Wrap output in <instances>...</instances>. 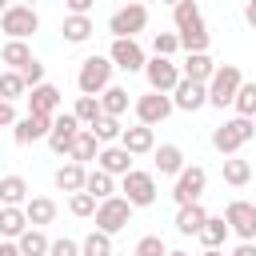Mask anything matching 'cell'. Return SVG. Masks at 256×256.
Instances as JSON below:
<instances>
[{"label": "cell", "instance_id": "cell-56", "mask_svg": "<svg viewBox=\"0 0 256 256\" xmlns=\"http://www.w3.org/2000/svg\"><path fill=\"white\" fill-rule=\"evenodd\" d=\"M252 120H256V116H252Z\"/></svg>", "mask_w": 256, "mask_h": 256}, {"label": "cell", "instance_id": "cell-24", "mask_svg": "<svg viewBox=\"0 0 256 256\" xmlns=\"http://www.w3.org/2000/svg\"><path fill=\"white\" fill-rule=\"evenodd\" d=\"M84 176H88V164H76V160H68V164H60V168H56L52 184H56L60 192H80V188H84Z\"/></svg>", "mask_w": 256, "mask_h": 256}, {"label": "cell", "instance_id": "cell-20", "mask_svg": "<svg viewBox=\"0 0 256 256\" xmlns=\"http://www.w3.org/2000/svg\"><path fill=\"white\" fill-rule=\"evenodd\" d=\"M152 164H156V176H176L184 168V148L180 144H156L152 148Z\"/></svg>", "mask_w": 256, "mask_h": 256}, {"label": "cell", "instance_id": "cell-36", "mask_svg": "<svg viewBox=\"0 0 256 256\" xmlns=\"http://www.w3.org/2000/svg\"><path fill=\"white\" fill-rule=\"evenodd\" d=\"M24 92H28V84H24V76H20L16 68H4V72H0V96L16 104V100H24Z\"/></svg>", "mask_w": 256, "mask_h": 256}, {"label": "cell", "instance_id": "cell-5", "mask_svg": "<svg viewBox=\"0 0 256 256\" xmlns=\"http://www.w3.org/2000/svg\"><path fill=\"white\" fill-rule=\"evenodd\" d=\"M116 192L132 204V208H148L156 204V172H144V168H128L116 184Z\"/></svg>", "mask_w": 256, "mask_h": 256}, {"label": "cell", "instance_id": "cell-53", "mask_svg": "<svg viewBox=\"0 0 256 256\" xmlns=\"http://www.w3.org/2000/svg\"><path fill=\"white\" fill-rule=\"evenodd\" d=\"M8 4H12V0H0V12H4V8H8Z\"/></svg>", "mask_w": 256, "mask_h": 256}, {"label": "cell", "instance_id": "cell-39", "mask_svg": "<svg viewBox=\"0 0 256 256\" xmlns=\"http://www.w3.org/2000/svg\"><path fill=\"white\" fill-rule=\"evenodd\" d=\"M232 108H236V116H256V80H244V84L236 88Z\"/></svg>", "mask_w": 256, "mask_h": 256}, {"label": "cell", "instance_id": "cell-15", "mask_svg": "<svg viewBox=\"0 0 256 256\" xmlns=\"http://www.w3.org/2000/svg\"><path fill=\"white\" fill-rule=\"evenodd\" d=\"M48 128H52V116L28 112V116H16V124H12V140H16V144H36V140L48 136Z\"/></svg>", "mask_w": 256, "mask_h": 256}, {"label": "cell", "instance_id": "cell-33", "mask_svg": "<svg viewBox=\"0 0 256 256\" xmlns=\"http://www.w3.org/2000/svg\"><path fill=\"white\" fill-rule=\"evenodd\" d=\"M176 36H180V48H184V52H208V44H212V36H208L204 20H200V24H192V28H180Z\"/></svg>", "mask_w": 256, "mask_h": 256}, {"label": "cell", "instance_id": "cell-10", "mask_svg": "<svg viewBox=\"0 0 256 256\" xmlns=\"http://www.w3.org/2000/svg\"><path fill=\"white\" fill-rule=\"evenodd\" d=\"M108 60L120 68V72H144V48L136 44V36H112V44H108Z\"/></svg>", "mask_w": 256, "mask_h": 256}, {"label": "cell", "instance_id": "cell-55", "mask_svg": "<svg viewBox=\"0 0 256 256\" xmlns=\"http://www.w3.org/2000/svg\"><path fill=\"white\" fill-rule=\"evenodd\" d=\"M140 4H152V0H140Z\"/></svg>", "mask_w": 256, "mask_h": 256}, {"label": "cell", "instance_id": "cell-40", "mask_svg": "<svg viewBox=\"0 0 256 256\" xmlns=\"http://www.w3.org/2000/svg\"><path fill=\"white\" fill-rule=\"evenodd\" d=\"M120 132H124L120 116H100V120L92 124V136H96L100 144H116V140H120Z\"/></svg>", "mask_w": 256, "mask_h": 256}, {"label": "cell", "instance_id": "cell-4", "mask_svg": "<svg viewBox=\"0 0 256 256\" xmlns=\"http://www.w3.org/2000/svg\"><path fill=\"white\" fill-rule=\"evenodd\" d=\"M240 84H244V72H240L236 64H216V72H212L208 84H204V88H208V104L220 108V112L232 108V96H236Z\"/></svg>", "mask_w": 256, "mask_h": 256}, {"label": "cell", "instance_id": "cell-54", "mask_svg": "<svg viewBox=\"0 0 256 256\" xmlns=\"http://www.w3.org/2000/svg\"><path fill=\"white\" fill-rule=\"evenodd\" d=\"M160 4H176V0H160Z\"/></svg>", "mask_w": 256, "mask_h": 256}, {"label": "cell", "instance_id": "cell-1", "mask_svg": "<svg viewBox=\"0 0 256 256\" xmlns=\"http://www.w3.org/2000/svg\"><path fill=\"white\" fill-rule=\"evenodd\" d=\"M252 136H256V120H252V116H228L224 124L212 128V148H216L220 156H236Z\"/></svg>", "mask_w": 256, "mask_h": 256}, {"label": "cell", "instance_id": "cell-45", "mask_svg": "<svg viewBox=\"0 0 256 256\" xmlns=\"http://www.w3.org/2000/svg\"><path fill=\"white\" fill-rule=\"evenodd\" d=\"M20 76H24V84H28V88H36V84H44V64L32 56V60L20 68Z\"/></svg>", "mask_w": 256, "mask_h": 256}, {"label": "cell", "instance_id": "cell-41", "mask_svg": "<svg viewBox=\"0 0 256 256\" xmlns=\"http://www.w3.org/2000/svg\"><path fill=\"white\" fill-rule=\"evenodd\" d=\"M68 212H72V216H80V220H88V216L96 212V196H92V192H84V188H80V192H68Z\"/></svg>", "mask_w": 256, "mask_h": 256}, {"label": "cell", "instance_id": "cell-52", "mask_svg": "<svg viewBox=\"0 0 256 256\" xmlns=\"http://www.w3.org/2000/svg\"><path fill=\"white\" fill-rule=\"evenodd\" d=\"M200 256H224V248H204Z\"/></svg>", "mask_w": 256, "mask_h": 256}, {"label": "cell", "instance_id": "cell-46", "mask_svg": "<svg viewBox=\"0 0 256 256\" xmlns=\"http://www.w3.org/2000/svg\"><path fill=\"white\" fill-rule=\"evenodd\" d=\"M12 124H16V108H12V100L0 96V128H12Z\"/></svg>", "mask_w": 256, "mask_h": 256}, {"label": "cell", "instance_id": "cell-29", "mask_svg": "<svg viewBox=\"0 0 256 256\" xmlns=\"http://www.w3.org/2000/svg\"><path fill=\"white\" fill-rule=\"evenodd\" d=\"M196 236H200V244H204V248H224V240H228L232 232H228V220H224V216H208V220L200 224V232H196Z\"/></svg>", "mask_w": 256, "mask_h": 256}, {"label": "cell", "instance_id": "cell-27", "mask_svg": "<svg viewBox=\"0 0 256 256\" xmlns=\"http://www.w3.org/2000/svg\"><path fill=\"white\" fill-rule=\"evenodd\" d=\"M132 108V100H128V88H120V84H108L104 92H100V112L104 116H124Z\"/></svg>", "mask_w": 256, "mask_h": 256}, {"label": "cell", "instance_id": "cell-23", "mask_svg": "<svg viewBox=\"0 0 256 256\" xmlns=\"http://www.w3.org/2000/svg\"><path fill=\"white\" fill-rule=\"evenodd\" d=\"M220 176H224V184H232V188H244L248 180H252V164L236 152V156H224L220 160Z\"/></svg>", "mask_w": 256, "mask_h": 256}, {"label": "cell", "instance_id": "cell-51", "mask_svg": "<svg viewBox=\"0 0 256 256\" xmlns=\"http://www.w3.org/2000/svg\"><path fill=\"white\" fill-rule=\"evenodd\" d=\"M164 256H192V252H184V248H168Z\"/></svg>", "mask_w": 256, "mask_h": 256}, {"label": "cell", "instance_id": "cell-22", "mask_svg": "<svg viewBox=\"0 0 256 256\" xmlns=\"http://www.w3.org/2000/svg\"><path fill=\"white\" fill-rule=\"evenodd\" d=\"M24 216H28L32 228H44V224L56 220V200L52 196H28L24 200Z\"/></svg>", "mask_w": 256, "mask_h": 256}, {"label": "cell", "instance_id": "cell-17", "mask_svg": "<svg viewBox=\"0 0 256 256\" xmlns=\"http://www.w3.org/2000/svg\"><path fill=\"white\" fill-rule=\"evenodd\" d=\"M24 100H28V112H40V116H56L64 96H60V88H56V84H48V80H44V84L28 88V92H24Z\"/></svg>", "mask_w": 256, "mask_h": 256}, {"label": "cell", "instance_id": "cell-9", "mask_svg": "<svg viewBox=\"0 0 256 256\" xmlns=\"http://www.w3.org/2000/svg\"><path fill=\"white\" fill-rule=\"evenodd\" d=\"M172 180H176V184H172V200H176V204H192V200H200L204 188H208V172H204L200 164H184Z\"/></svg>", "mask_w": 256, "mask_h": 256}, {"label": "cell", "instance_id": "cell-32", "mask_svg": "<svg viewBox=\"0 0 256 256\" xmlns=\"http://www.w3.org/2000/svg\"><path fill=\"white\" fill-rule=\"evenodd\" d=\"M24 200H28V180L16 176V172L0 176V204H20L24 208Z\"/></svg>", "mask_w": 256, "mask_h": 256}, {"label": "cell", "instance_id": "cell-3", "mask_svg": "<svg viewBox=\"0 0 256 256\" xmlns=\"http://www.w3.org/2000/svg\"><path fill=\"white\" fill-rule=\"evenodd\" d=\"M0 32L8 36V40H28V36H36L40 32V12L32 8V4H8L4 12H0Z\"/></svg>", "mask_w": 256, "mask_h": 256}, {"label": "cell", "instance_id": "cell-44", "mask_svg": "<svg viewBox=\"0 0 256 256\" xmlns=\"http://www.w3.org/2000/svg\"><path fill=\"white\" fill-rule=\"evenodd\" d=\"M48 256H80V240H72V236L52 240V244H48Z\"/></svg>", "mask_w": 256, "mask_h": 256}, {"label": "cell", "instance_id": "cell-8", "mask_svg": "<svg viewBox=\"0 0 256 256\" xmlns=\"http://www.w3.org/2000/svg\"><path fill=\"white\" fill-rule=\"evenodd\" d=\"M132 112H136V120H140V124L156 128V124H164L176 108H172V96H168V92H152V88H148L144 96H136V100H132Z\"/></svg>", "mask_w": 256, "mask_h": 256}, {"label": "cell", "instance_id": "cell-13", "mask_svg": "<svg viewBox=\"0 0 256 256\" xmlns=\"http://www.w3.org/2000/svg\"><path fill=\"white\" fill-rule=\"evenodd\" d=\"M84 124L72 116V112H56L52 116V128H48V148L56 152V156H68V148H72V140H76V132H80Z\"/></svg>", "mask_w": 256, "mask_h": 256}, {"label": "cell", "instance_id": "cell-7", "mask_svg": "<svg viewBox=\"0 0 256 256\" xmlns=\"http://www.w3.org/2000/svg\"><path fill=\"white\" fill-rule=\"evenodd\" d=\"M144 28H148V4H140V0H124L108 16V32L112 36H140Z\"/></svg>", "mask_w": 256, "mask_h": 256}, {"label": "cell", "instance_id": "cell-12", "mask_svg": "<svg viewBox=\"0 0 256 256\" xmlns=\"http://www.w3.org/2000/svg\"><path fill=\"white\" fill-rule=\"evenodd\" d=\"M144 80L152 92H172L180 80V64L172 56H152V60H144Z\"/></svg>", "mask_w": 256, "mask_h": 256}, {"label": "cell", "instance_id": "cell-19", "mask_svg": "<svg viewBox=\"0 0 256 256\" xmlns=\"http://www.w3.org/2000/svg\"><path fill=\"white\" fill-rule=\"evenodd\" d=\"M212 72H216V60H212L208 52H184V60H180V76H184V80H200V84H208Z\"/></svg>", "mask_w": 256, "mask_h": 256}, {"label": "cell", "instance_id": "cell-37", "mask_svg": "<svg viewBox=\"0 0 256 256\" xmlns=\"http://www.w3.org/2000/svg\"><path fill=\"white\" fill-rule=\"evenodd\" d=\"M80 256H112V236L92 228L84 240H80Z\"/></svg>", "mask_w": 256, "mask_h": 256}, {"label": "cell", "instance_id": "cell-38", "mask_svg": "<svg viewBox=\"0 0 256 256\" xmlns=\"http://www.w3.org/2000/svg\"><path fill=\"white\" fill-rule=\"evenodd\" d=\"M72 116L84 124V128H92L104 112H100V96H76V108H72Z\"/></svg>", "mask_w": 256, "mask_h": 256}, {"label": "cell", "instance_id": "cell-11", "mask_svg": "<svg viewBox=\"0 0 256 256\" xmlns=\"http://www.w3.org/2000/svg\"><path fill=\"white\" fill-rule=\"evenodd\" d=\"M224 220H228V232L236 240H256V204L252 200H228Z\"/></svg>", "mask_w": 256, "mask_h": 256}, {"label": "cell", "instance_id": "cell-48", "mask_svg": "<svg viewBox=\"0 0 256 256\" xmlns=\"http://www.w3.org/2000/svg\"><path fill=\"white\" fill-rule=\"evenodd\" d=\"M228 256H256V240H240V244H236Z\"/></svg>", "mask_w": 256, "mask_h": 256}, {"label": "cell", "instance_id": "cell-14", "mask_svg": "<svg viewBox=\"0 0 256 256\" xmlns=\"http://www.w3.org/2000/svg\"><path fill=\"white\" fill-rule=\"evenodd\" d=\"M168 96H172V108H180V112H200L208 104V88L200 80H184V76L176 80V88Z\"/></svg>", "mask_w": 256, "mask_h": 256}, {"label": "cell", "instance_id": "cell-26", "mask_svg": "<svg viewBox=\"0 0 256 256\" xmlns=\"http://www.w3.org/2000/svg\"><path fill=\"white\" fill-rule=\"evenodd\" d=\"M24 228H28L24 208H20V204H0V236H4V240H16Z\"/></svg>", "mask_w": 256, "mask_h": 256}, {"label": "cell", "instance_id": "cell-43", "mask_svg": "<svg viewBox=\"0 0 256 256\" xmlns=\"http://www.w3.org/2000/svg\"><path fill=\"white\" fill-rule=\"evenodd\" d=\"M164 252H168V244H164L156 232L140 236V240H136V248H132V256H164Z\"/></svg>", "mask_w": 256, "mask_h": 256}, {"label": "cell", "instance_id": "cell-49", "mask_svg": "<svg viewBox=\"0 0 256 256\" xmlns=\"http://www.w3.org/2000/svg\"><path fill=\"white\" fill-rule=\"evenodd\" d=\"M244 20L256 28V0H244Z\"/></svg>", "mask_w": 256, "mask_h": 256}, {"label": "cell", "instance_id": "cell-30", "mask_svg": "<svg viewBox=\"0 0 256 256\" xmlns=\"http://www.w3.org/2000/svg\"><path fill=\"white\" fill-rule=\"evenodd\" d=\"M48 236H44V228H24L20 236H16V248H20V256H48Z\"/></svg>", "mask_w": 256, "mask_h": 256}, {"label": "cell", "instance_id": "cell-6", "mask_svg": "<svg viewBox=\"0 0 256 256\" xmlns=\"http://www.w3.org/2000/svg\"><path fill=\"white\" fill-rule=\"evenodd\" d=\"M132 204L116 192V196H104V200H96V212H92V220H96V228L100 232H108V236H116V232H124L128 224H132Z\"/></svg>", "mask_w": 256, "mask_h": 256}, {"label": "cell", "instance_id": "cell-16", "mask_svg": "<svg viewBox=\"0 0 256 256\" xmlns=\"http://www.w3.org/2000/svg\"><path fill=\"white\" fill-rule=\"evenodd\" d=\"M132 160H136V156H132V152H128V148L120 144V140H116V144H100V152H96V168L112 172L116 180H120V176H124L128 168H136Z\"/></svg>", "mask_w": 256, "mask_h": 256}, {"label": "cell", "instance_id": "cell-35", "mask_svg": "<svg viewBox=\"0 0 256 256\" xmlns=\"http://www.w3.org/2000/svg\"><path fill=\"white\" fill-rule=\"evenodd\" d=\"M204 16H200V4L196 0H176L172 4V24H176V32L180 28H192V24H200Z\"/></svg>", "mask_w": 256, "mask_h": 256}, {"label": "cell", "instance_id": "cell-34", "mask_svg": "<svg viewBox=\"0 0 256 256\" xmlns=\"http://www.w3.org/2000/svg\"><path fill=\"white\" fill-rule=\"evenodd\" d=\"M32 60V48H28V40H8L4 48H0V64H8V68H24Z\"/></svg>", "mask_w": 256, "mask_h": 256}, {"label": "cell", "instance_id": "cell-25", "mask_svg": "<svg viewBox=\"0 0 256 256\" xmlns=\"http://www.w3.org/2000/svg\"><path fill=\"white\" fill-rule=\"evenodd\" d=\"M60 32H64V40H68V44H84V40L96 32V24H92V16L68 12V16H64V24H60Z\"/></svg>", "mask_w": 256, "mask_h": 256}, {"label": "cell", "instance_id": "cell-28", "mask_svg": "<svg viewBox=\"0 0 256 256\" xmlns=\"http://www.w3.org/2000/svg\"><path fill=\"white\" fill-rule=\"evenodd\" d=\"M96 152H100V140L92 136V128H80V132H76V140H72V148H68V160L88 164V160H96Z\"/></svg>", "mask_w": 256, "mask_h": 256}, {"label": "cell", "instance_id": "cell-2", "mask_svg": "<svg viewBox=\"0 0 256 256\" xmlns=\"http://www.w3.org/2000/svg\"><path fill=\"white\" fill-rule=\"evenodd\" d=\"M112 72H116V64L108 60V56H84L80 60V72H76V88H80V96H100L108 84H112Z\"/></svg>", "mask_w": 256, "mask_h": 256}, {"label": "cell", "instance_id": "cell-50", "mask_svg": "<svg viewBox=\"0 0 256 256\" xmlns=\"http://www.w3.org/2000/svg\"><path fill=\"white\" fill-rule=\"evenodd\" d=\"M0 256H20V248H16V240H0Z\"/></svg>", "mask_w": 256, "mask_h": 256}, {"label": "cell", "instance_id": "cell-42", "mask_svg": "<svg viewBox=\"0 0 256 256\" xmlns=\"http://www.w3.org/2000/svg\"><path fill=\"white\" fill-rule=\"evenodd\" d=\"M180 52V36L176 32H156L152 36V56H176Z\"/></svg>", "mask_w": 256, "mask_h": 256}, {"label": "cell", "instance_id": "cell-18", "mask_svg": "<svg viewBox=\"0 0 256 256\" xmlns=\"http://www.w3.org/2000/svg\"><path fill=\"white\" fill-rule=\"evenodd\" d=\"M120 144L132 152V156H148L152 148H156V128H148V124H132V128H124L120 132Z\"/></svg>", "mask_w": 256, "mask_h": 256}, {"label": "cell", "instance_id": "cell-47", "mask_svg": "<svg viewBox=\"0 0 256 256\" xmlns=\"http://www.w3.org/2000/svg\"><path fill=\"white\" fill-rule=\"evenodd\" d=\"M92 4H96V0H64V12H80V16H88Z\"/></svg>", "mask_w": 256, "mask_h": 256}, {"label": "cell", "instance_id": "cell-31", "mask_svg": "<svg viewBox=\"0 0 256 256\" xmlns=\"http://www.w3.org/2000/svg\"><path fill=\"white\" fill-rule=\"evenodd\" d=\"M84 192H92L96 200L116 196V176H112V172H104V168H88V176H84Z\"/></svg>", "mask_w": 256, "mask_h": 256}, {"label": "cell", "instance_id": "cell-21", "mask_svg": "<svg viewBox=\"0 0 256 256\" xmlns=\"http://www.w3.org/2000/svg\"><path fill=\"white\" fill-rule=\"evenodd\" d=\"M204 220H208V212H204L200 200H192V204H176V220H172V224H176L180 236H196Z\"/></svg>", "mask_w": 256, "mask_h": 256}]
</instances>
